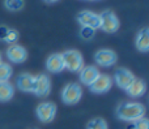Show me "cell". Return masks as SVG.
I'll use <instances>...</instances> for the list:
<instances>
[{"instance_id":"603a6c76","label":"cell","mask_w":149,"mask_h":129,"mask_svg":"<svg viewBox=\"0 0 149 129\" xmlns=\"http://www.w3.org/2000/svg\"><path fill=\"white\" fill-rule=\"evenodd\" d=\"M134 129H149V121L147 117H141V119L134 121V125H132Z\"/></svg>"},{"instance_id":"ffe728a7","label":"cell","mask_w":149,"mask_h":129,"mask_svg":"<svg viewBox=\"0 0 149 129\" xmlns=\"http://www.w3.org/2000/svg\"><path fill=\"white\" fill-rule=\"evenodd\" d=\"M86 129H109V125L102 117H94L88 123Z\"/></svg>"},{"instance_id":"d6986e66","label":"cell","mask_w":149,"mask_h":129,"mask_svg":"<svg viewBox=\"0 0 149 129\" xmlns=\"http://www.w3.org/2000/svg\"><path fill=\"white\" fill-rule=\"evenodd\" d=\"M25 5V0H4V7L10 12H18Z\"/></svg>"},{"instance_id":"5b68a950","label":"cell","mask_w":149,"mask_h":129,"mask_svg":"<svg viewBox=\"0 0 149 129\" xmlns=\"http://www.w3.org/2000/svg\"><path fill=\"white\" fill-rule=\"evenodd\" d=\"M56 104L52 102H43V103L38 104L36 110L37 117L39 119V121L42 123H51L56 116Z\"/></svg>"},{"instance_id":"3957f363","label":"cell","mask_w":149,"mask_h":129,"mask_svg":"<svg viewBox=\"0 0 149 129\" xmlns=\"http://www.w3.org/2000/svg\"><path fill=\"white\" fill-rule=\"evenodd\" d=\"M120 22L119 18L113 10H103L102 13H100V29L103 30L107 34H113L115 31H118Z\"/></svg>"},{"instance_id":"30bf717a","label":"cell","mask_w":149,"mask_h":129,"mask_svg":"<svg viewBox=\"0 0 149 129\" xmlns=\"http://www.w3.org/2000/svg\"><path fill=\"white\" fill-rule=\"evenodd\" d=\"M7 57L13 64H20V63H24L28 59V51H26L25 47L20 46L17 43L10 44L7 48Z\"/></svg>"},{"instance_id":"484cf974","label":"cell","mask_w":149,"mask_h":129,"mask_svg":"<svg viewBox=\"0 0 149 129\" xmlns=\"http://www.w3.org/2000/svg\"><path fill=\"white\" fill-rule=\"evenodd\" d=\"M0 63H1V54H0Z\"/></svg>"},{"instance_id":"6da1fadb","label":"cell","mask_w":149,"mask_h":129,"mask_svg":"<svg viewBox=\"0 0 149 129\" xmlns=\"http://www.w3.org/2000/svg\"><path fill=\"white\" fill-rule=\"evenodd\" d=\"M145 107L144 104L137 103V102H123L116 108V116L122 121L134 123L136 120L144 117Z\"/></svg>"},{"instance_id":"7402d4cb","label":"cell","mask_w":149,"mask_h":129,"mask_svg":"<svg viewBox=\"0 0 149 129\" xmlns=\"http://www.w3.org/2000/svg\"><path fill=\"white\" fill-rule=\"evenodd\" d=\"M18 39V31L15 30V29H9L7 37H5V42L9 44H15Z\"/></svg>"},{"instance_id":"277c9868","label":"cell","mask_w":149,"mask_h":129,"mask_svg":"<svg viewBox=\"0 0 149 129\" xmlns=\"http://www.w3.org/2000/svg\"><path fill=\"white\" fill-rule=\"evenodd\" d=\"M82 97V88L76 82H71L63 88L62 90V101L63 103L72 106L80 102Z\"/></svg>"},{"instance_id":"2e32d148","label":"cell","mask_w":149,"mask_h":129,"mask_svg":"<svg viewBox=\"0 0 149 129\" xmlns=\"http://www.w3.org/2000/svg\"><path fill=\"white\" fill-rule=\"evenodd\" d=\"M135 46L140 52H148L149 50V29L143 28L137 33L136 39H135Z\"/></svg>"},{"instance_id":"9c48e42d","label":"cell","mask_w":149,"mask_h":129,"mask_svg":"<svg viewBox=\"0 0 149 129\" xmlns=\"http://www.w3.org/2000/svg\"><path fill=\"white\" fill-rule=\"evenodd\" d=\"M111 86H113V78L109 75H100L93 81V83L89 86V89L94 94H103L107 93L111 89Z\"/></svg>"},{"instance_id":"52a82bcc","label":"cell","mask_w":149,"mask_h":129,"mask_svg":"<svg viewBox=\"0 0 149 129\" xmlns=\"http://www.w3.org/2000/svg\"><path fill=\"white\" fill-rule=\"evenodd\" d=\"M51 91V80L47 75H38L36 76V81H34V88L33 93L37 97H47Z\"/></svg>"},{"instance_id":"4fadbf2b","label":"cell","mask_w":149,"mask_h":129,"mask_svg":"<svg viewBox=\"0 0 149 129\" xmlns=\"http://www.w3.org/2000/svg\"><path fill=\"white\" fill-rule=\"evenodd\" d=\"M34 81H36V76L30 75V73H21L16 78V85L21 91L25 93H33L34 88Z\"/></svg>"},{"instance_id":"ba28073f","label":"cell","mask_w":149,"mask_h":129,"mask_svg":"<svg viewBox=\"0 0 149 129\" xmlns=\"http://www.w3.org/2000/svg\"><path fill=\"white\" fill-rule=\"evenodd\" d=\"M135 75L127 68H118L114 73V82L116 83V86L123 90H126L135 80Z\"/></svg>"},{"instance_id":"8992f818","label":"cell","mask_w":149,"mask_h":129,"mask_svg":"<svg viewBox=\"0 0 149 129\" xmlns=\"http://www.w3.org/2000/svg\"><path fill=\"white\" fill-rule=\"evenodd\" d=\"M76 18L81 26L92 28L94 30L100 29V14L92 12V10H81L77 13Z\"/></svg>"},{"instance_id":"5bb4252c","label":"cell","mask_w":149,"mask_h":129,"mask_svg":"<svg viewBox=\"0 0 149 129\" xmlns=\"http://www.w3.org/2000/svg\"><path fill=\"white\" fill-rule=\"evenodd\" d=\"M46 69L50 73H60L64 70L62 54H51L46 60Z\"/></svg>"},{"instance_id":"e0dca14e","label":"cell","mask_w":149,"mask_h":129,"mask_svg":"<svg viewBox=\"0 0 149 129\" xmlns=\"http://www.w3.org/2000/svg\"><path fill=\"white\" fill-rule=\"evenodd\" d=\"M15 95V88L10 82H0V102H8Z\"/></svg>"},{"instance_id":"9a60e30c","label":"cell","mask_w":149,"mask_h":129,"mask_svg":"<svg viewBox=\"0 0 149 129\" xmlns=\"http://www.w3.org/2000/svg\"><path fill=\"white\" fill-rule=\"evenodd\" d=\"M127 94H128L131 98H139L143 97L147 91V83L144 80H140V78H135L134 82L126 89Z\"/></svg>"},{"instance_id":"d4e9b609","label":"cell","mask_w":149,"mask_h":129,"mask_svg":"<svg viewBox=\"0 0 149 129\" xmlns=\"http://www.w3.org/2000/svg\"><path fill=\"white\" fill-rule=\"evenodd\" d=\"M45 3H47V4H54V3L59 1V0H43Z\"/></svg>"},{"instance_id":"8fae6325","label":"cell","mask_w":149,"mask_h":129,"mask_svg":"<svg viewBox=\"0 0 149 129\" xmlns=\"http://www.w3.org/2000/svg\"><path fill=\"white\" fill-rule=\"evenodd\" d=\"M94 60L98 65H101V67H113V65L116 63V60H118V56H116V54L113 51V50L102 48V50H98V51L95 52Z\"/></svg>"},{"instance_id":"cb8c5ba5","label":"cell","mask_w":149,"mask_h":129,"mask_svg":"<svg viewBox=\"0 0 149 129\" xmlns=\"http://www.w3.org/2000/svg\"><path fill=\"white\" fill-rule=\"evenodd\" d=\"M8 31H9V28L7 26H0V41H5V37H7Z\"/></svg>"},{"instance_id":"44dd1931","label":"cell","mask_w":149,"mask_h":129,"mask_svg":"<svg viewBox=\"0 0 149 129\" xmlns=\"http://www.w3.org/2000/svg\"><path fill=\"white\" fill-rule=\"evenodd\" d=\"M94 34H95V30L92 29V28L81 26V29H80V37H81L82 39H85V41H90V39H93Z\"/></svg>"},{"instance_id":"7c38bea8","label":"cell","mask_w":149,"mask_h":129,"mask_svg":"<svg viewBox=\"0 0 149 129\" xmlns=\"http://www.w3.org/2000/svg\"><path fill=\"white\" fill-rule=\"evenodd\" d=\"M100 70H98L97 67L94 65H84L81 68V70L79 72V78H80V82L84 83L86 86H90L93 83V81L100 76Z\"/></svg>"},{"instance_id":"7a4b0ae2","label":"cell","mask_w":149,"mask_h":129,"mask_svg":"<svg viewBox=\"0 0 149 129\" xmlns=\"http://www.w3.org/2000/svg\"><path fill=\"white\" fill-rule=\"evenodd\" d=\"M62 57L64 69L70 70V72H80L81 68L84 67V57H82L81 52L77 50H67L62 54Z\"/></svg>"},{"instance_id":"ac0fdd59","label":"cell","mask_w":149,"mask_h":129,"mask_svg":"<svg viewBox=\"0 0 149 129\" xmlns=\"http://www.w3.org/2000/svg\"><path fill=\"white\" fill-rule=\"evenodd\" d=\"M13 75V68L9 63H0V82H9Z\"/></svg>"}]
</instances>
